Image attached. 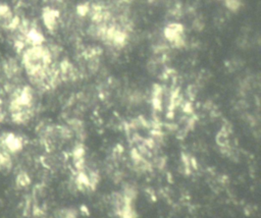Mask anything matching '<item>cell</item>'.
<instances>
[{
	"instance_id": "7",
	"label": "cell",
	"mask_w": 261,
	"mask_h": 218,
	"mask_svg": "<svg viewBox=\"0 0 261 218\" xmlns=\"http://www.w3.org/2000/svg\"><path fill=\"white\" fill-rule=\"evenodd\" d=\"M89 10H90V6L88 3L86 4H83V5H80L78 7V12L81 14V15H86L87 13H89Z\"/></svg>"
},
{
	"instance_id": "8",
	"label": "cell",
	"mask_w": 261,
	"mask_h": 218,
	"mask_svg": "<svg viewBox=\"0 0 261 218\" xmlns=\"http://www.w3.org/2000/svg\"><path fill=\"white\" fill-rule=\"evenodd\" d=\"M4 118V112H3V108H2V100L0 99V122H1Z\"/></svg>"
},
{
	"instance_id": "3",
	"label": "cell",
	"mask_w": 261,
	"mask_h": 218,
	"mask_svg": "<svg viewBox=\"0 0 261 218\" xmlns=\"http://www.w3.org/2000/svg\"><path fill=\"white\" fill-rule=\"evenodd\" d=\"M22 147L23 141L20 137L13 134H3L0 137V149L9 154L20 151Z\"/></svg>"
},
{
	"instance_id": "6",
	"label": "cell",
	"mask_w": 261,
	"mask_h": 218,
	"mask_svg": "<svg viewBox=\"0 0 261 218\" xmlns=\"http://www.w3.org/2000/svg\"><path fill=\"white\" fill-rule=\"evenodd\" d=\"M17 183H19L20 186H27L30 183V179L26 173H22L17 177Z\"/></svg>"
},
{
	"instance_id": "4",
	"label": "cell",
	"mask_w": 261,
	"mask_h": 218,
	"mask_svg": "<svg viewBox=\"0 0 261 218\" xmlns=\"http://www.w3.org/2000/svg\"><path fill=\"white\" fill-rule=\"evenodd\" d=\"M58 16L59 12L55 9H52L49 7H46L43 10V20L44 24L47 27L49 31H54L57 28V22H58Z\"/></svg>"
},
{
	"instance_id": "1",
	"label": "cell",
	"mask_w": 261,
	"mask_h": 218,
	"mask_svg": "<svg viewBox=\"0 0 261 218\" xmlns=\"http://www.w3.org/2000/svg\"><path fill=\"white\" fill-rule=\"evenodd\" d=\"M9 112L15 123H26L34 115V93L31 87L15 88L10 95Z\"/></svg>"
},
{
	"instance_id": "5",
	"label": "cell",
	"mask_w": 261,
	"mask_h": 218,
	"mask_svg": "<svg viewBox=\"0 0 261 218\" xmlns=\"http://www.w3.org/2000/svg\"><path fill=\"white\" fill-rule=\"evenodd\" d=\"M225 6L232 11H237L241 7V0H224Z\"/></svg>"
},
{
	"instance_id": "2",
	"label": "cell",
	"mask_w": 261,
	"mask_h": 218,
	"mask_svg": "<svg viewBox=\"0 0 261 218\" xmlns=\"http://www.w3.org/2000/svg\"><path fill=\"white\" fill-rule=\"evenodd\" d=\"M164 37L166 40L173 45V47L182 48L185 46V29L181 24H169L165 27Z\"/></svg>"
}]
</instances>
